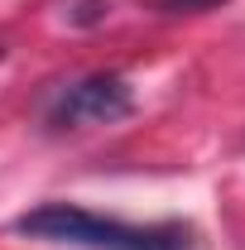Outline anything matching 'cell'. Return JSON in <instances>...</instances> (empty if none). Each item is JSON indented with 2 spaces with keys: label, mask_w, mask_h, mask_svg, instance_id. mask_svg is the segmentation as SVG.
<instances>
[{
  "label": "cell",
  "mask_w": 245,
  "mask_h": 250,
  "mask_svg": "<svg viewBox=\"0 0 245 250\" xmlns=\"http://www.w3.org/2000/svg\"><path fill=\"white\" fill-rule=\"evenodd\" d=\"M0 58H5V48H0Z\"/></svg>",
  "instance_id": "277c9868"
},
{
  "label": "cell",
  "mask_w": 245,
  "mask_h": 250,
  "mask_svg": "<svg viewBox=\"0 0 245 250\" xmlns=\"http://www.w3.org/2000/svg\"><path fill=\"white\" fill-rule=\"evenodd\" d=\"M221 0H159V10H168V15H197V10H216Z\"/></svg>",
  "instance_id": "3957f363"
},
{
  "label": "cell",
  "mask_w": 245,
  "mask_h": 250,
  "mask_svg": "<svg viewBox=\"0 0 245 250\" xmlns=\"http://www.w3.org/2000/svg\"><path fill=\"white\" fill-rule=\"evenodd\" d=\"M15 231L43 241V246H77V250H197V236L183 221H121L87 212L77 202H43L24 217H15Z\"/></svg>",
  "instance_id": "6da1fadb"
},
{
  "label": "cell",
  "mask_w": 245,
  "mask_h": 250,
  "mask_svg": "<svg viewBox=\"0 0 245 250\" xmlns=\"http://www.w3.org/2000/svg\"><path fill=\"white\" fill-rule=\"evenodd\" d=\"M135 111V92L121 72H92V77H77L67 82L53 106H48V130H101V125H116Z\"/></svg>",
  "instance_id": "7a4b0ae2"
}]
</instances>
